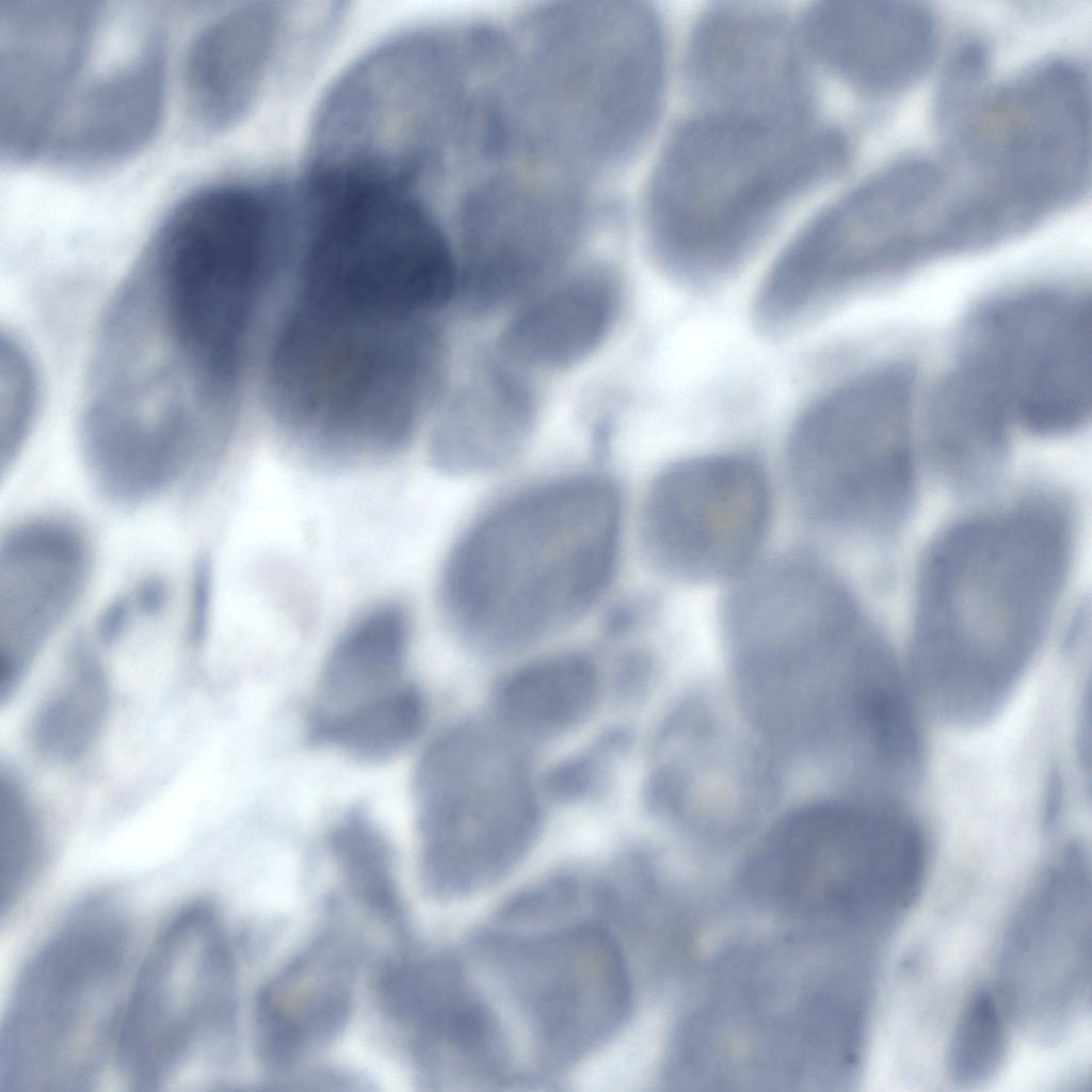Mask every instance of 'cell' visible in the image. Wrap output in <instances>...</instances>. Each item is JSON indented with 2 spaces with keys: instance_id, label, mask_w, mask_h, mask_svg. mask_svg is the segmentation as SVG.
I'll return each instance as SVG.
<instances>
[{
  "instance_id": "ba28073f",
  "label": "cell",
  "mask_w": 1092,
  "mask_h": 1092,
  "mask_svg": "<svg viewBox=\"0 0 1092 1092\" xmlns=\"http://www.w3.org/2000/svg\"><path fill=\"white\" fill-rule=\"evenodd\" d=\"M927 868L919 824L896 800L874 797L790 818L742 877L761 910L885 941L919 897Z\"/></svg>"
},
{
  "instance_id": "3957f363",
  "label": "cell",
  "mask_w": 1092,
  "mask_h": 1092,
  "mask_svg": "<svg viewBox=\"0 0 1092 1092\" xmlns=\"http://www.w3.org/2000/svg\"><path fill=\"white\" fill-rule=\"evenodd\" d=\"M621 504L595 477L553 482L496 508L460 540L440 578L452 627L491 651L519 648L571 626L609 587Z\"/></svg>"
},
{
  "instance_id": "603a6c76",
  "label": "cell",
  "mask_w": 1092,
  "mask_h": 1092,
  "mask_svg": "<svg viewBox=\"0 0 1092 1092\" xmlns=\"http://www.w3.org/2000/svg\"><path fill=\"white\" fill-rule=\"evenodd\" d=\"M360 948L341 927L310 940L261 987L255 1045L270 1072L288 1073L327 1049L353 1015Z\"/></svg>"
},
{
  "instance_id": "83f0119b",
  "label": "cell",
  "mask_w": 1092,
  "mask_h": 1092,
  "mask_svg": "<svg viewBox=\"0 0 1092 1092\" xmlns=\"http://www.w3.org/2000/svg\"><path fill=\"white\" fill-rule=\"evenodd\" d=\"M624 294L612 264H574L509 311L496 346L533 373L568 370L611 336Z\"/></svg>"
},
{
  "instance_id": "6da1fadb",
  "label": "cell",
  "mask_w": 1092,
  "mask_h": 1092,
  "mask_svg": "<svg viewBox=\"0 0 1092 1092\" xmlns=\"http://www.w3.org/2000/svg\"><path fill=\"white\" fill-rule=\"evenodd\" d=\"M1074 549L1070 507L1050 493L963 518L918 574L912 685L947 724L978 728L1005 708L1035 657Z\"/></svg>"
},
{
  "instance_id": "5bb4252c",
  "label": "cell",
  "mask_w": 1092,
  "mask_h": 1092,
  "mask_svg": "<svg viewBox=\"0 0 1092 1092\" xmlns=\"http://www.w3.org/2000/svg\"><path fill=\"white\" fill-rule=\"evenodd\" d=\"M420 880L438 900L492 887L529 851L539 808L521 758L491 730L452 727L421 756L414 776Z\"/></svg>"
},
{
  "instance_id": "30bf717a",
  "label": "cell",
  "mask_w": 1092,
  "mask_h": 1092,
  "mask_svg": "<svg viewBox=\"0 0 1092 1092\" xmlns=\"http://www.w3.org/2000/svg\"><path fill=\"white\" fill-rule=\"evenodd\" d=\"M243 364L136 261L103 316L89 384L129 424L206 440L234 429Z\"/></svg>"
},
{
  "instance_id": "7402d4cb",
  "label": "cell",
  "mask_w": 1092,
  "mask_h": 1092,
  "mask_svg": "<svg viewBox=\"0 0 1092 1092\" xmlns=\"http://www.w3.org/2000/svg\"><path fill=\"white\" fill-rule=\"evenodd\" d=\"M83 531L58 516L25 519L0 545V703L14 696L79 603L92 566Z\"/></svg>"
},
{
  "instance_id": "52a82bcc",
  "label": "cell",
  "mask_w": 1092,
  "mask_h": 1092,
  "mask_svg": "<svg viewBox=\"0 0 1092 1092\" xmlns=\"http://www.w3.org/2000/svg\"><path fill=\"white\" fill-rule=\"evenodd\" d=\"M479 89L477 58L462 26L388 42L330 94L314 133L311 168L411 191L464 156Z\"/></svg>"
},
{
  "instance_id": "d4e9b609",
  "label": "cell",
  "mask_w": 1092,
  "mask_h": 1092,
  "mask_svg": "<svg viewBox=\"0 0 1092 1092\" xmlns=\"http://www.w3.org/2000/svg\"><path fill=\"white\" fill-rule=\"evenodd\" d=\"M807 48L856 92L886 98L916 84L936 53L938 25L911 0L828 1L804 22Z\"/></svg>"
},
{
  "instance_id": "ac0fdd59",
  "label": "cell",
  "mask_w": 1092,
  "mask_h": 1092,
  "mask_svg": "<svg viewBox=\"0 0 1092 1092\" xmlns=\"http://www.w3.org/2000/svg\"><path fill=\"white\" fill-rule=\"evenodd\" d=\"M770 492L761 467L744 455L689 459L649 486L641 539L651 561L682 580L738 577L768 526Z\"/></svg>"
},
{
  "instance_id": "8d00e7d4",
  "label": "cell",
  "mask_w": 1092,
  "mask_h": 1092,
  "mask_svg": "<svg viewBox=\"0 0 1092 1092\" xmlns=\"http://www.w3.org/2000/svg\"><path fill=\"white\" fill-rule=\"evenodd\" d=\"M38 404V379L23 346L2 336L0 350V467L17 460L32 430Z\"/></svg>"
},
{
  "instance_id": "4dcf8cb0",
  "label": "cell",
  "mask_w": 1092,
  "mask_h": 1092,
  "mask_svg": "<svg viewBox=\"0 0 1092 1092\" xmlns=\"http://www.w3.org/2000/svg\"><path fill=\"white\" fill-rule=\"evenodd\" d=\"M596 670L579 656L527 664L503 679L496 709L505 726L533 735L563 732L581 721L598 695Z\"/></svg>"
},
{
  "instance_id": "d590c367",
  "label": "cell",
  "mask_w": 1092,
  "mask_h": 1092,
  "mask_svg": "<svg viewBox=\"0 0 1092 1092\" xmlns=\"http://www.w3.org/2000/svg\"><path fill=\"white\" fill-rule=\"evenodd\" d=\"M1008 1050V1037L996 996L980 987L963 1008L951 1038L948 1066L959 1083H980L995 1075Z\"/></svg>"
},
{
  "instance_id": "e0dca14e",
  "label": "cell",
  "mask_w": 1092,
  "mask_h": 1092,
  "mask_svg": "<svg viewBox=\"0 0 1092 1092\" xmlns=\"http://www.w3.org/2000/svg\"><path fill=\"white\" fill-rule=\"evenodd\" d=\"M960 352L1013 422L1045 436L1083 425L1092 404L1091 303L1081 293L1035 288L973 314Z\"/></svg>"
},
{
  "instance_id": "ffe728a7",
  "label": "cell",
  "mask_w": 1092,
  "mask_h": 1092,
  "mask_svg": "<svg viewBox=\"0 0 1092 1092\" xmlns=\"http://www.w3.org/2000/svg\"><path fill=\"white\" fill-rule=\"evenodd\" d=\"M105 10L93 1L0 0V154L44 155L79 87Z\"/></svg>"
},
{
  "instance_id": "5b68a950",
  "label": "cell",
  "mask_w": 1092,
  "mask_h": 1092,
  "mask_svg": "<svg viewBox=\"0 0 1092 1092\" xmlns=\"http://www.w3.org/2000/svg\"><path fill=\"white\" fill-rule=\"evenodd\" d=\"M849 156L840 131L812 119L705 111L675 131L654 171L646 228L655 258L693 278L727 271Z\"/></svg>"
},
{
  "instance_id": "836d02e7",
  "label": "cell",
  "mask_w": 1092,
  "mask_h": 1092,
  "mask_svg": "<svg viewBox=\"0 0 1092 1092\" xmlns=\"http://www.w3.org/2000/svg\"><path fill=\"white\" fill-rule=\"evenodd\" d=\"M330 853L354 899L399 933L405 929V908L391 849L362 809L348 813L328 836Z\"/></svg>"
},
{
  "instance_id": "d6a6232c",
  "label": "cell",
  "mask_w": 1092,
  "mask_h": 1092,
  "mask_svg": "<svg viewBox=\"0 0 1092 1092\" xmlns=\"http://www.w3.org/2000/svg\"><path fill=\"white\" fill-rule=\"evenodd\" d=\"M424 704L411 687L388 690L334 714H318L309 738L367 761L387 760L408 746L424 722Z\"/></svg>"
},
{
  "instance_id": "2e32d148",
  "label": "cell",
  "mask_w": 1092,
  "mask_h": 1092,
  "mask_svg": "<svg viewBox=\"0 0 1092 1092\" xmlns=\"http://www.w3.org/2000/svg\"><path fill=\"white\" fill-rule=\"evenodd\" d=\"M521 164L478 179L459 205L455 298L473 317L511 311L576 264L594 226L587 181Z\"/></svg>"
},
{
  "instance_id": "484cf974",
  "label": "cell",
  "mask_w": 1092,
  "mask_h": 1092,
  "mask_svg": "<svg viewBox=\"0 0 1092 1092\" xmlns=\"http://www.w3.org/2000/svg\"><path fill=\"white\" fill-rule=\"evenodd\" d=\"M290 12L278 3L242 4L212 18L193 37L183 90L199 133H224L253 110L280 60Z\"/></svg>"
},
{
  "instance_id": "74e56055",
  "label": "cell",
  "mask_w": 1092,
  "mask_h": 1092,
  "mask_svg": "<svg viewBox=\"0 0 1092 1092\" xmlns=\"http://www.w3.org/2000/svg\"><path fill=\"white\" fill-rule=\"evenodd\" d=\"M992 85L989 49L978 41L964 43L945 66L933 99L932 119L940 143L961 129Z\"/></svg>"
},
{
  "instance_id": "cb8c5ba5",
  "label": "cell",
  "mask_w": 1092,
  "mask_h": 1092,
  "mask_svg": "<svg viewBox=\"0 0 1092 1092\" xmlns=\"http://www.w3.org/2000/svg\"><path fill=\"white\" fill-rule=\"evenodd\" d=\"M165 44L155 28L130 58L78 87L45 149L52 164L74 174L105 172L150 144L164 110Z\"/></svg>"
},
{
  "instance_id": "8fae6325",
  "label": "cell",
  "mask_w": 1092,
  "mask_h": 1092,
  "mask_svg": "<svg viewBox=\"0 0 1092 1092\" xmlns=\"http://www.w3.org/2000/svg\"><path fill=\"white\" fill-rule=\"evenodd\" d=\"M915 369L893 359L851 378L799 418L789 476L815 517L887 534L915 500Z\"/></svg>"
},
{
  "instance_id": "7a4b0ae2",
  "label": "cell",
  "mask_w": 1092,
  "mask_h": 1092,
  "mask_svg": "<svg viewBox=\"0 0 1092 1092\" xmlns=\"http://www.w3.org/2000/svg\"><path fill=\"white\" fill-rule=\"evenodd\" d=\"M507 107L518 152L592 180L628 163L660 110L665 50L652 9L558 2L510 32Z\"/></svg>"
},
{
  "instance_id": "7c38bea8",
  "label": "cell",
  "mask_w": 1092,
  "mask_h": 1092,
  "mask_svg": "<svg viewBox=\"0 0 1092 1092\" xmlns=\"http://www.w3.org/2000/svg\"><path fill=\"white\" fill-rule=\"evenodd\" d=\"M305 221L301 294L412 318L455 298V250L412 193L310 183Z\"/></svg>"
},
{
  "instance_id": "f1b7e54d",
  "label": "cell",
  "mask_w": 1092,
  "mask_h": 1092,
  "mask_svg": "<svg viewBox=\"0 0 1092 1092\" xmlns=\"http://www.w3.org/2000/svg\"><path fill=\"white\" fill-rule=\"evenodd\" d=\"M422 1083L435 1090L481 1089L511 1080L504 1023L461 964L447 974L404 1029Z\"/></svg>"
},
{
  "instance_id": "f546056e",
  "label": "cell",
  "mask_w": 1092,
  "mask_h": 1092,
  "mask_svg": "<svg viewBox=\"0 0 1092 1092\" xmlns=\"http://www.w3.org/2000/svg\"><path fill=\"white\" fill-rule=\"evenodd\" d=\"M112 690L97 653L85 642L70 648L59 678L35 707L28 727L34 753L57 765L75 764L100 739Z\"/></svg>"
},
{
  "instance_id": "d6986e66",
  "label": "cell",
  "mask_w": 1092,
  "mask_h": 1092,
  "mask_svg": "<svg viewBox=\"0 0 1092 1092\" xmlns=\"http://www.w3.org/2000/svg\"><path fill=\"white\" fill-rule=\"evenodd\" d=\"M946 197L940 157L893 160L810 223L820 268L849 288L931 260Z\"/></svg>"
},
{
  "instance_id": "8992f818",
  "label": "cell",
  "mask_w": 1092,
  "mask_h": 1092,
  "mask_svg": "<svg viewBox=\"0 0 1092 1092\" xmlns=\"http://www.w3.org/2000/svg\"><path fill=\"white\" fill-rule=\"evenodd\" d=\"M445 344L431 319L294 305L269 369L274 415L316 457L355 463L395 453L432 404Z\"/></svg>"
},
{
  "instance_id": "277c9868",
  "label": "cell",
  "mask_w": 1092,
  "mask_h": 1092,
  "mask_svg": "<svg viewBox=\"0 0 1092 1092\" xmlns=\"http://www.w3.org/2000/svg\"><path fill=\"white\" fill-rule=\"evenodd\" d=\"M865 1031L864 996L847 958L806 932L728 950L684 1022L690 1056L714 1085H838Z\"/></svg>"
},
{
  "instance_id": "4fadbf2b",
  "label": "cell",
  "mask_w": 1092,
  "mask_h": 1092,
  "mask_svg": "<svg viewBox=\"0 0 1092 1092\" xmlns=\"http://www.w3.org/2000/svg\"><path fill=\"white\" fill-rule=\"evenodd\" d=\"M563 915L499 921L472 946L526 1026L535 1065L546 1075L571 1070L611 1041L635 998L614 933Z\"/></svg>"
},
{
  "instance_id": "44dd1931",
  "label": "cell",
  "mask_w": 1092,
  "mask_h": 1092,
  "mask_svg": "<svg viewBox=\"0 0 1092 1092\" xmlns=\"http://www.w3.org/2000/svg\"><path fill=\"white\" fill-rule=\"evenodd\" d=\"M688 77L707 111L777 118H809L812 90L788 21L771 9L725 5L696 26Z\"/></svg>"
},
{
  "instance_id": "9c48e42d",
  "label": "cell",
  "mask_w": 1092,
  "mask_h": 1092,
  "mask_svg": "<svg viewBox=\"0 0 1092 1092\" xmlns=\"http://www.w3.org/2000/svg\"><path fill=\"white\" fill-rule=\"evenodd\" d=\"M133 934L111 897L85 902L19 974L0 1033V1091H79L116 1054Z\"/></svg>"
},
{
  "instance_id": "e575fe53",
  "label": "cell",
  "mask_w": 1092,
  "mask_h": 1092,
  "mask_svg": "<svg viewBox=\"0 0 1092 1092\" xmlns=\"http://www.w3.org/2000/svg\"><path fill=\"white\" fill-rule=\"evenodd\" d=\"M49 856L41 808L21 775L0 767L1 913L12 911L33 887Z\"/></svg>"
},
{
  "instance_id": "4316f807",
  "label": "cell",
  "mask_w": 1092,
  "mask_h": 1092,
  "mask_svg": "<svg viewBox=\"0 0 1092 1092\" xmlns=\"http://www.w3.org/2000/svg\"><path fill=\"white\" fill-rule=\"evenodd\" d=\"M534 374L496 343L479 353L434 427L430 444L434 466L450 475H471L512 461L537 422Z\"/></svg>"
},
{
  "instance_id": "1f68e13d",
  "label": "cell",
  "mask_w": 1092,
  "mask_h": 1092,
  "mask_svg": "<svg viewBox=\"0 0 1092 1092\" xmlns=\"http://www.w3.org/2000/svg\"><path fill=\"white\" fill-rule=\"evenodd\" d=\"M410 617L399 604L369 610L338 639L325 662L322 686L336 702H362L383 693L401 673Z\"/></svg>"
},
{
  "instance_id": "9a60e30c",
  "label": "cell",
  "mask_w": 1092,
  "mask_h": 1092,
  "mask_svg": "<svg viewBox=\"0 0 1092 1092\" xmlns=\"http://www.w3.org/2000/svg\"><path fill=\"white\" fill-rule=\"evenodd\" d=\"M237 1025L228 933L213 905L194 902L165 925L134 973L115 1059L136 1089L155 1090L194 1062H225Z\"/></svg>"
}]
</instances>
